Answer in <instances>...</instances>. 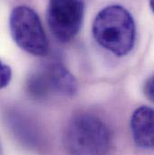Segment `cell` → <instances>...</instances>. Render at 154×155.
<instances>
[{
	"instance_id": "cell-1",
	"label": "cell",
	"mask_w": 154,
	"mask_h": 155,
	"mask_svg": "<svg viewBox=\"0 0 154 155\" xmlns=\"http://www.w3.org/2000/svg\"><path fill=\"white\" fill-rule=\"evenodd\" d=\"M92 33L101 47L116 56L123 57L134 46L136 26L133 15L125 7L111 5L97 15Z\"/></svg>"
},
{
	"instance_id": "cell-2",
	"label": "cell",
	"mask_w": 154,
	"mask_h": 155,
	"mask_svg": "<svg viewBox=\"0 0 154 155\" xmlns=\"http://www.w3.org/2000/svg\"><path fill=\"white\" fill-rule=\"evenodd\" d=\"M65 143L70 155H106L110 147V133L97 116L80 114L70 122Z\"/></svg>"
},
{
	"instance_id": "cell-3",
	"label": "cell",
	"mask_w": 154,
	"mask_h": 155,
	"mask_svg": "<svg viewBox=\"0 0 154 155\" xmlns=\"http://www.w3.org/2000/svg\"><path fill=\"white\" fill-rule=\"evenodd\" d=\"M9 26L13 40L22 50L35 56L48 53V38L39 15L31 7H15L10 15Z\"/></svg>"
},
{
	"instance_id": "cell-4",
	"label": "cell",
	"mask_w": 154,
	"mask_h": 155,
	"mask_svg": "<svg viewBox=\"0 0 154 155\" xmlns=\"http://www.w3.org/2000/svg\"><path fill=\"white\" fill-rule=\"evenodd\" d=\"M85 12L83 0H49L47 23L53 36L69 42L81 28Z\"/></svg>"
},
{
	"instance_id": "cell-5",
	"label": "cell",
	"mask_w": 154,
	"mask_h": 155,
	"mask_svg": "<svg viewBox=\"0 0 154 155\" xmlns=\"http://www.w3.org/2000/svg\"><path fill=\"white\" fill-rule=\"evenodd\" d=\"M135 144L145 150H154V109L142 106L134 110L130 121Z\"/></svg>"
},
{
	"instance_id": "cell-6",
	"label": "cell",
	"mask_w": 154,
	"mask_h": 155,
	"mask_svg": "<svg viewBox=\"0 0 154 155\" xmlns=\"http://www.w3.org/2000/svg\"><path fill=\"white\" fill-rule=\"evenodd\" d=\"M44 73L51 90L67 97H72L77 94V80L62 64L53 63L46 69Z\"/></svg>"
},
{
	"instance_id": "cell-7",
	"label": "cell",
	"mask_w": 154,
	"mask_h": 155,
	"mask_svg": "<svg viewBox=\"0 0 154 155\" xmlns=\"http://www.w3.org/2000/svg\"><path fill=\"white\" fill-rule=\"evenodd\" d=\"M28 92L36 98H43L51 91L47 78L44 72L31 75L27 80Z\"/></svg>"
},
{
	"instance_id": "cell-8",
	"label": "cell",
	"mask_w": 154,
	"mask_h": 155,
	"mask_svg": "<svg viewBox=\"0 0 154 155\" xmlns=\"http://www.w3.org/2000/svg\"><path fill=\"white\" fill-rule=\"evenodd\" d=\"M12 77V71L9 68V66L2 63L1 64V87H6Z\"/></svg>"
},
{
	"instance_id": "cell-9",
	"label": "cell",
	"mask_w": 154,
	"mask_h": 155,
	"mask_svg": "<svg viewBox=\"0 0 154 155\" xmlns=\"http://www.w3.org/2000/svg\"><path fill=\"white\" fill-rule=\"evenodd\" d=\"M144 94L154 103V74L149 78L144 84Z\"/></svg>"
},
{
	"instance_id": "cell-10",
	"label": "cell",
	"mask_w": 154,
	"mask_h": 155,
	"mask_svg": "<svg viewBox=\"0 0 154 155\" xmlns=\"http://www.w3.org/2000/svg\"><path fill=\"white\" fill-rule=\"evenodd\" d=\"M150 7L154 13V0H150Z\"/></svg>"
}]
</instances>
